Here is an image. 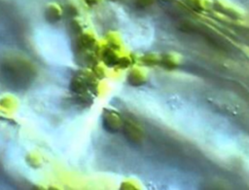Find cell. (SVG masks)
Masks as SVG:
<instances>
[{
  "mask_svg": "<svg viewBox=\"0 0 249 190\" xmlns=\"http://www.w3.org/2000/svg\"><path fill=\"white\" fill-rule=\"evenodd\" d=\"M183 62V57L176 52L165 53L160 56V64L166 69H175Z\"/></svg>",
  "mask_w": 249,
  "mask_h": 190,
  "instance_id": "cell-1",
  "label": "cell"
},
{
  "mask_svg": "<svg viewBox=\"0 0 249 190\" xmlns=\"http://www.w3.org/2000/svg\"><path fill=\"white\" fill-rule=\"evenodd\" d=\"M215 5L219 11L228 16L234 18H240L243 16V11L229 0H216Z\"/></svg>",
  "mask_w": 249,
  "mask_h": 190,
  "instance_id": "cell-2",
  "label": "cell"
},
{
  "mask_svg": "<svg viewBox=\"0 0 249 190\" xmlns=\"http://www.w3.org/2000/svg\"><path fill=\"white\" fill-rule=\"evenodd\" d=\"M45 18L48 21L50 22H56L57 20L60 19L63 11L60 8L59 5H57L56 3H49L46 7H45Z\"/></svg>",
  "mask_w": 249,
  "mask_h": 190,
  "instance_id": "cell-3",
  "label": "cell"
},
{
  "mask_svg": "<svg viewBox=\"0 0 249 190\" xmlns=\"http://www.w3.org/2000/svg\"><path fill=\"white\" fill-rule=\"evenodd\" d=\"M121 120L119 115L112 111H107L104 114V126L111 132H116L121 128Z\"/></svg>",
  "mask_w": 249,
  "mask_h": 190,
  "instance_id": "cell-4",
  "label": "cell"
},
{
  "mask_svg": "<svg viewBox=\"0 0 249 190\" xmlns=\"http://www.w3.org/2000/svg\"><path fill=\"white\" fill-rule=\"evenodd\" d=\"M127 80L132 86H141L147 81V73L141 68H134L130 71Z\"/></svg>",
  "mask_w": 249,
  "mask_h": 190,
  "instance_id": "cell-5",
  "label": "cell"
},
{
  "mask_svg": "<svg viewBox=\"0 0 249 190\" xmlns=\"http://www.w3.org/2000/svg\"><path fill=\"white\" fill-rule=\"evenodd\" d=\"M185 3L196 12H205L212 7V0H184Z\"/></svg>",
  "mask_w": 249,
  "mask_h": 190,
  "instance_id": "cell-6",
  "label": "cell"
},
{
  "mask_svg": "<svg viewBox=\"0 0 249 190\" xmlns=\"http://www.w3.org/2000/svg\"><path fill=\"white\" fill-rule=\"evenodd\" d=\"M142 62L146 65H155L160 64V56L157 54H146L142 57Z\"/></svg>",
  "mask_w": 249,
  "mask_h": 190,
  "instance_id": "cell-7",
  "label": "cell"
},
{
  "mask_svg": "<svg viewBox=\"0 0 249 190\" xmlns=\"http://www.w3.org/2000/svg\"><path fill=\"white\" fill-rule=\"evenodd\" d=\"M64 12L67 16L69 17H75L78 15L79 13V9H78V6L73 3V2H68L66 5H65V8H64Z\"/></svg>",
  "mask_w": 249,
  "mask_h": 190,
  "instance_id": "cell-8",
  "label": "cell"
},
{
  "mask_svg": "<svg viewBox=\"0 0 249 190\" xmlns=\"http://www.w3.org/2000/svg\"><path fill=\"white\" fill-rule=\"evenodd\" d=\"M85 1L88 5H95V4H98L101 0H85Z\"/></svg>",
  "mask_w": 249,
  "mask_h": 190,
  "instance_id": "cell-9",
  "label": "cell"
},
{
  "mask_svg": "<svg viewBox=\"0 0 249 190\" xmlns=\"http://www.w3.org/2000/svg\"><path fill=\"white\" fill-rule=\"evenodd\" d=\"M112 1H113V0H112Z\"/></svg>",
  "mask_w": 249,
  "mask_h": 190,
  "instance_id": "cell-10",
  "label": "cell"
}]
</instances>
